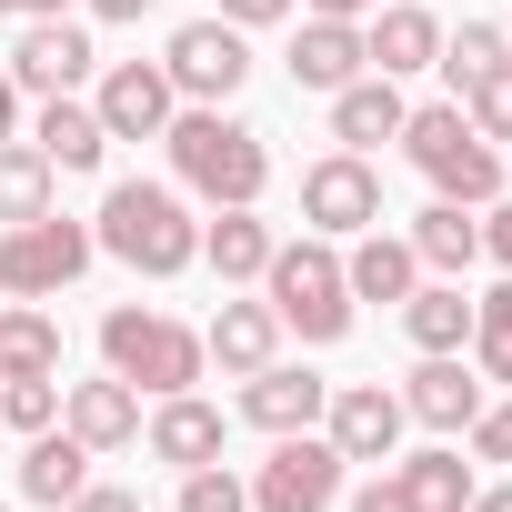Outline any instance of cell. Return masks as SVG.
<instances>
[{
	"instance_id": "1",
	"label": "cell",
	"mask_w": 512,
	"mask_h": 512,
	"mask_svg": "<svg viewBox=\"0 0 512 512\" xmlns=\"http://www.w3.org/2000/svg\"><path fill=\"white\" fill-rule=\"evenodd\" d=\"M161 151H171V181L191 201H211V211H241V201L272 191V141L251 121H231L221 101H181L171 131H161Z\"/></svg>"
},
{
	"instance_id": "2",
	"label": "cell",
	"mask_w": 512,
	"mask_h": 512,
	"mask_svg": "<svg viewBox=\"0 0 512 512\" xmlns=\"http://www.w3.org/2000/svg\"><path fill=\"white\" fill-rule=\"evenodd\" d=\"M91 241L111 251V262H131L141 282H181L201 262V221H191V191L181 181H111L101 211H91Z\"/></svg>"
},
{
	"instance_id": "3",
	"label": "cell",
	"mask_w": 512,
	"mask_h": 512,
	"mask_svg": "<svg viewBox=\"0 0 512 512\" xmlns=\"http://www.w3.org/2000/svg\"><path fill=\"white\" fill-rule=\"evenodd\" d=\"M262 302L282 312V332H302L312 352L352 332V282H342V251L322 231L302 241H272V262H262Z\"/></svg>"
},
{
	"instance_id": "4",
	"label": "cell",
	"mask_w": 512,
	"mask_h": 512,
	"mask_svg": "<svg viewBox=\"0 0 512 512\" xmlns=\"http://www.w3.org/2000/svg\"><path fill=\"white\" fill-rule=\"evenodd\" d=\"M402 151H412V171L432 181V201H502V141H482L472 121H462V101H422L412 121H402Z\"/></svg>"
},
{
	"instance_id": "5",
	"label": "cell",
	"mask_w": 512,
	"mask_h": 512,
	"mask_svg": "<svg viewBox=\"0 0 512 512\" xmlns=\"http://www.w3.org/2000/svg\"><path fill=\"white\" fill-rule=\"evenodd\" d=\"M101 362L131 382V392H191L211 362H201V332L191 322H171V312H151V302H121V312H101Z\"/></svg>"
},
{
	"instance_id": "6",
	"label": "cell",
	"mask_w": 512,
	"mask_h": 512,
	"mask_svg": "<svg viewBox=\"0 0 512 512\" xmlns=\"http://www.w3.org/2000/svg\"><path fill=\"white\" fill-rule=\"evenodd\" d=\"M91 262H101V241H91V221H71V211H41V221H11V231H0V292H11V302H51V292H71Z\"/></svg>"
},
{
	"instance_id": "7",
	"label": "cell",
	"mask_w": 512,
	"mask_h": 512,
	"mask_svg": "<svg viewBox=\"0 0 512 512\" xmlns=\"http://www.w3.org/2000/svg\"><path fill=\"white\" fill-rule=\"evenodd\" d=\"M161 71H171V91L181 101H241V81H251V31H231L221 11H201V21H181L171 41H161Z\"/></svg>"
},
{
	"instance_id": "8",
	"label": "cell",
	"mask_w": 512,
	"mask_h": 512,
	"mask_svg": "<svg viewBox=\"0 0 512 512\" xmlns=\"http://www.w3.org/2000/svg\"><path fill=\"white\" fill-rule=\"evenodd\" d=\"M342 502V452L322 432H282L272 462L251 472V512H332Z\"/></svg>"
},
{
	"instance_id": "9",
	"label": "cell",
	"mask_w": 512,
	"mask_h": 512,
	"mask_svg": "<svg viewBox=\"0 0 512 512\" xmlns=\"http://www.w3.org/2000/svg\"><path fill=\"white\" fill-rule=\"evenodd\" d=\"M302 221H312L322 241L372 231V221H382V171H372L362 151H322V161L302 171Z\"/></svg>"
},
{
	"instance_id": "10",
	"label": "cell",
	"mask_w": 512,
	"mask_h": 512,
	"mask_svg": "<svg viewBox=\"0 0 512 512\" xmlns=\"http://www.w3.org/2000/svg\"><path fill=\"white\" fill-rule=\"evenodd\" d=\"M91 71H101V51H91L81 21H21V41H11V81H21V101L91 91Z\"/></svg>"
},
{
	"instance_id": "11",
	"label": "cell",
	"mask_w": 512,
	"mask_h": 512,
	"mask_svg": "<svg viewBox=\"0 0 512 512\" xmlns=\"http://www.w3.org/2000/svg\"><path fill=\"white\" fill-rule=\"evenodd\" d=\"M91 111H101L111 141H161L171 111H181V91H171L161 61H111V71H91Z\"/></svg>"
},
{
	"instance_id": "12",
	"label": "cell",
	"mask_w": 512,
	"mask_h": 512,
	"mask_svg": "<svg viewBox=\"0 0 512 512\" xmlns=\"http://www.w3.org/2000/svg\"><path fill=\"white\" fill-rule=\"evenodd\" d=\"M402 432H412L402 392H382V382H332V402H322V442H332L342 462H392Z\"/></svg>"
},
{
	"instance_id": "13",
	"label": "cell",
	"mask_w": 512,
	"mask_h": 512,
	"mask_svg": "<svg viewBox=\"0 0 512 512\" xmlns=\"http://www.w3.org/2000/svg\"><path fill=\"white\" fill-rule=\"evenodd\" d=\"M402 412H412L422 432L462 442V432H472V412H482V372H472L462 352H422V362L402 372Z\"/></svg>"
},
{
	"instance_id": "14",
	"label": "cell",
	"mask_w": 512,
	"mask_h": 512,
	"mask_svg": "<svg viewBox=\"0 0 512 512\" xmlns=\"http://www.w3.org/2000/svg\"><path fill=\"white\" fill-rule=\"evenodd\" d=\"M221 402H201V392H161L151 412H141V452L151 462H171V472H201V462H221Z\"/></svg>"
},
{
	"instance_id": "15",
	"label": "cell",
	"mask_w": 512,
	"mask_h": 512,
	"mask_svg": "<svg viewBox=\"0 0 512 512\" xmlns=\"http://www.w3.org/2000/svg\"><path fill=\"white\" fill-rule=\"evenodd\" d=\"M322 402H332V382L322 372H302V362H262V372H251L241 382V422L251 432H322Z\"/></svg>"
},
{
	"instance_id": "16",
	"label": "cell",
	"mask_w": 512,
	"mask_h": 512,
	"mask_svg": "<svg viewBox=\"0 0 512 512\" xmlns=\"http://www.w3.org/2000/svg\"><path fill=\"white\" fill-rule=\"evenodd\" d=\"M282 71H292V91H342V81H362L372 71V51H362V21H302L292 31V51H282Z\"/></svg>"
},
{
	"instance_id": "17",
	"label": "cell",
	"mask_w": 512,
	"mask_h": 512,
	"mask_svg": "<svg viewBox=\"0 0 512 512\" xmlns=\"http://www.w3.org/2000/svg\"><path fill=\"white\" fill-rule=\"evenodd\" d=\"M402 121H412V101H402V81L392 71H362V81H342L332 91V141L342 151H382V141H402Z\"/></svg>"
},
{
	"instance_id": "18",
	"label": "cell",
	"mask_w": 512,
	"mask_h": 512,
	"mask_svg": "<svg viewBox=\"0 0 512 512\" xmlns=\"http://www.w3.org/2000/svg\"><path fill=\"white\" fill-rule=\"evenodd\" d=\"M201 362H221L231 382H251L262 362H282V312L272 302H221L201 322Z\"/></svg>"
},
{
	"instance_id": "19",
	"label": "cell",
	"mask_w": 512,
	"mask_h": 512,
	"mask_svg": "<svg viewBox=\"0 0 512 512\" xmlns=\"http://www.w3.org/2000/svg\"><path fill=\"white\" fill-rule=\"evenodd\" d=\"M61 422H71L91 452H131V442H141V392H131L121 372H101V382H61Z\"/></svg>"
},
{
	"instance_id": "20",
	"label": "cell",
	"mask_w": 512,
	"mask_h": 512,
	"mask_svg": "<svg viewBox=\"0 0 512 512\" xmlns=\"http://www.w3.org/2000/svg\"><path fill=\"white\" fill-rule=\"evenodd\" d=\"M342 282H352V302H412V282H422V251L402 241V231H352V251H342Z\"/></svg>"
},
{
	"instance_id": "21",
	"label": "cell",
	"mask_w": 512,
	"mask_h": 512,
	"mask_svg": "<svg viewBox=\"0 0 512 512\" xmlns=\"http://www.w3.org/2000/svg\"><path fill=\"white\" fill-rule=\"evenodd\" d=\"M362 51H372V71L412 81V71H432V61H442V21L422 11V0H382V11L362 21Z\"/></svg>"
},
{
	"instance_id": "22",
	"label": "cell",
	"mask_w": 512,
	"mask_h": 512,
	"mask_svg": "<svg viewBox=\"0 0 512 512\" xmlns=\"http://www.w3.org/2000/svg\"><path fill=\"white\" fill-rule=\"evenodd\" d=\"M31 151H41L51 171H101V161H111V131H101V111H91L81 91H61V101L31 111Z\"/></svg>"
},
{
	"instance_id": "23",
	"label": "cell",
	"mask_w": 512,
	"mask_h": 512,
	"mask_svg": "<svg viewBox=\"0 0 512 512\" xmlns=\"http://www.w3.org/2000/svg\"><path fill=\"white\" fill-rule=\"evenodd\" d=\"M91 462H101V452H91L71 422H51V432H31V442H21V492H31L41 512H61V502L91 482Z\"/></svg>"
},
{
	"instance_id": "24",
	"label": "cell",
	"mask_w": 512,
	"mask_h": 512,
	"mask_svg": "<svg viewBox=\"0 0 512 512\" xmlns=\"http://www.w3.org/2000/svg\"><path fill=\"white\" fill-rule=\"evenodd\" d=\"M201 262L221 272V292L262 282V262H272V221H262V201H241V211H211V221H201Z\"/></svg>"
},
{
	"instance_id": "25",
	"label": "cell",
	"mask_w": 512,
	"mask_h": 512,
	"mask_svg": "<svg viewBox=\"0 0 512 512\" xmlns=\"http://www.w3.org/2000/svg\"><path fill=\"white\" fill-rule=\"evenodd\" d=\"M392 482H402V502H412V512H462V502L482 492V472L462 462V442H432V452H392Z\"/></svg>"
},
{
	"instance_id": "26",
	"label": "cell",
	"mask_w": 512,
	"mask_h": 512,
	"mask_svg": "<svg viewBox=\"0 0 512 512\" xmlns=\"http://www.w3.org/2000/svg\"><path fill=\"white\" fill-rule=\"evenodd\" d=\"M402 332H412V352H472V292L422 272L412 302H402Z\"/></svg>"
},
{
	"instance_id": "27",
	"label": "cell",
	"mask_w": 512,
	"mask_h": 512,
	"mask_svg": "<svg viewBox=\"0 0 512 512\" xmlns=\"http://www.w3.org/2000/svg\"><path fill=\"white\" fill-rule=\"evenodd\" d=\"M402 241L422 251V272H442V282H462V272L482 262V221H472V201H432Z\"/></svg>"
},
{
	"instance_id": "28",
	"label": "cell",
	"mask_w": 512,
	"mask_h": 512,
	"mask_svg": "<svg viewBox=\"0 0 512 512\" xmlns=\"http://www.w3.org/2000/svg\"><path fill=\"white\" fill-rule=\"evenodd\" d=\"M61 372V322L41 302H0V382H41Z\"/></svg>"
},
{
	"instance_id": "29",
	"label": "cell",
	"mask_w": 512,
	"mask_h": 512,
	"mask_svg": "<svg viewBox=\"0 0 512 512\" xmlns=\"http://www.w3.org/2000/svg\"><path fill=\"white\" fill-rule=\"evenodd\" d=\"M41 211H61V171H51L31 141H0V231H11V221H41Z\"/></svg>"
},
{
	"instance_id": "30",
	"label": "cell",
	"mask_w": 512,
	"mask_h": 512,
	"mask_svg": "<svg viewBox=\"0 0 512 512\" xmlns=\"http://www.w3.org/2000/svg\"><path fill=\"white\" fill-rule=\"evenodd\" d=\"M492 61H512V31H502V21H462V31H442V61H432V71H442V81H452V101H462Z\"/></svg>"
},
{
	"instance_id": "31",
	"label": "cell",
	"mask_w": 512,
	"mask_h": 512,
	"mask_svg": "<svg viewBox=\"0 0 512 512\" xmlns=\"http://www.w3.org/2000/svg\"><path fill=\"white\" fill-rule=\"evenodd\" d=\"M472 372L482 382H512V272L492 292H472Z\"/></svg>"
},
{
	"instance_id": "32",
	"label": "cell",
	"mask_w": 512,
	"mask_h": 512,
	"mask_svg": "<svg viewBox=\"0 0 512 512\" xmlns=\"http://www.w3.org/2000/svg\"><path fill=\"white\" fill-rule=\"evenodd\" d=\"M0 422H11L21 442L51 432V422H61V372H41V382H0Z\"/></svg>"
},
{
	"instance_id": "33",
	"label": "cell",
	"mask_w": 512,
	"mask_h": 512,
	"mask_svg": "<svg viewBox=\"0 0 512 512\" xmlns=\"http://www.w3.org/2000/svg\"><path fill=\"white\" fill-rule=\"evenodd\" d=\"M462 121H472L482 141H512V61H492V71L462 91Z\"/></svg>"
},
{
	"instance_id": "34",
	"label": "cell",
	"mask_w": 512,
	"mask_h": 512,
	"mask_svg": "<svg viewBox=\"0 0 512 512\" xmlns=\"http://www.w3.org/2000/svg\"><path fill=\"white\" fill-rule=\"evenodd\" d=\"M181 512H251V482L231 462H201V472H181Z\"/></svg>"
},
{
	"instance_id": "35",
	"label": "cell",
	"mask_w": 512,
	"mask_h": 512,
	"mask_svg": "<svg viewBox=\"0 0 512 512\" xmlns=\"http://www.w3.org/2000/svg\"><path fill=\"white\" fill-rule=\"evenodd\" d=\"M462 452H472V462H512V402H482L472 432H462Z\"/></svg>"
},
{
	"instance_id": "36",
	"label": "cell",
	"mask_w": 512,
	"mask_h": 512,
	"mask_svg": "<svg viewBox=\"0 0 512 512\" xmlns=\"http://www.w3.org/2000/svg\"><path fill=\"white\" fill-rule=\"evenodd\" d=\"M211 11L231 21V31H272V21H292L302 0H211Z\"/></svg>"
},
{
	"instance_id": "37",
	"label": "cell",
	"mask_w": 512,
	"mask_h": 512,
	"mask_svg": "<svg viewBox=\"0 0 512 512\" xmlns=\"http://www.w3.org/2000/svg\"><path fill=\"white\" fill-rule=\"evenodd\" d=\"M61 512H151V502H141L131 482H81V492H71Z\"/></svg>"
},
{
	"instance_id": "38",
	"label": "cell",
	"mask_w": 512,
	"mask_h": 512,
	"mask_svg": "<svg viewBox=\"0 0 512 512\" xmlns=\"http://www.w3.org/2000/svg\"><path fill=\"white\" fill-rule=\"evenodd\" d=\"M482 211H492V221H482V262H502V272H512V191H502V201H482Z\"/></svg>"
},
{
	"instance_id": "39",
	"label": "cell",
	"mask_w": 512,
	"mask_h": 512,
	"mask_svg": "<svg viewBox=\"0 0 512 512\" xmlns=\"http://www.w3.org/2000/svg\"><path fill=\"white\" fill-rule=\"evenodd\" d=\"M352 512H412V502H402V482H392V462H382V472L352 492Z\"/></svg>"
},
{
	"instance_id": "40",
	"label": "cell",
	"mask_w": 512,
	"mask_h": 512,
	"mask_svg": "<svg viewBox=\"0 0 512 512\" xmlns=\"http://www.w3.org/2000/svg\"><path fill=\"white\" fill-rule=\"evenodd\" d=\"M302 11H312V21H372L382 0H302Z\"/></svg>"
},
{
	"instance_id": "41",
	"label": "cell",
	"mask_w": 512,
	"mask_h": 512,
	"mask_svg": "<svg viewBox=\"0 0 512 512\" xmlns=\"http://www.w3.org/2000/svg\"><path fill=\"white\" fill-rule=\"evenodd\" d=\"M0 141H21V81L0 71Z\"/></svg>"
},
{
	"instance_id": "42",
	"label": "cell",
	"mask_w": 512,
	"mask_h": 512,
	"mask_svg": "<svg viewBox=\"0 0 512 512\" xmlns=\"http://www.w3.org/2000/svg\"><path fill=\"white\" fill-rule=\"evenodd\" d=\"M91 21H151V0H81Z\"/></svg>"
},
{
	"instance_id": "43",
	"label": "cell",
	"mask_w": 512,
	"mask_h": 512,
	"mask_svg": "<svg viewBox=\"0 0 512 512\" xmlns=\"http://www.w3.org/2000/svg\"><path fill=\"white\" fill-rule=\"evenodd\" d=\"M462 512H512V482H482V492H472Z\"/></svg>"
},
{
	"instance_id": "44",
	"label": "cell",
	"mask_w": 512,
	"mask_h": 512,
	"mask_svg": "<svg viewBox=\"0 0 512 512\" xmlns=\"http://www.w3.org/2000/svg\"><path fill=\"white\" fill-rule=\"evenodd\" d=\"M81 0H21V21H71Z\"/></svg>"
},
{
	"instance_id": "45",
	"label": "cell",
	"mask_w": 512,
	"mask_h": 512,
	"mask_svg": "<svg viewBox=\"0 0 512 512\" xmlns=\"http://www.w3.org/2000/svg\"><path fill=\"white\" fill-rule=\"evenodd\" d=\"M0 21H21V0H0Z\"/></svg>"
},
{
	"instance_id": "46",
	"label": "cell",
	"mask_w": 512,
	"mask_h": 512,
	"mask_svg": "<svg viewBox=\"0 0 512 512\" xmlns=\"http://www.w3.org/2000/svg\"><path fill=\"white\" fill-rule=\"evenodd\" d=\"M0 512H11V502H0Z\"/></svg>"
}]
</instances>
